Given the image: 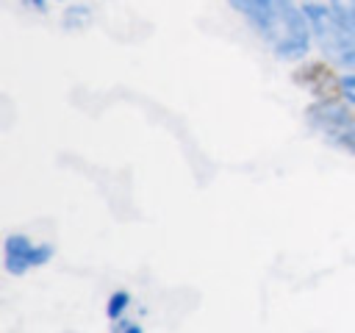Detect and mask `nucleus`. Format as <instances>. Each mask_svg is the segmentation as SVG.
I'll use <instances>...</instances> for the list:
<instances>
[{
	"label": "nucleus",
	"instance_id": "f257e3e1",
	"mask_svg": "<svg viewBox=\"0 0 355 333\" xmlns=\"http://www.w3.org/2000/svg\"><path fill=\"white\" fill-rule=\"evenodd\" d=\"M250 22L275 44L283 58H294L308 47L305 17L288 0H230Z\"/></svg>",
	"mask_w": 355,
	"mask_h": 333
},
{
	"label": "nucleus",
	"instance_id": "f03ea898",
	"mask_svg": "<svg viewBox=\"0 0 355 333\" xmlns=\"http://www.w3.org/2000/svg\"><path fill=\"white\" fill-rule=\"evenodd\" d=\"M308 22L319 39L322 53L330 61L355 69V22L333 8H316V6L308 8Z\"/></svg>",
	"mask_w": 355,
	"mask_h": 333
},
{
	"label": "nucleus",
	"instance_id": "7ed1b4c3",
	"mask_svg": "<svg viewBox=\"0 0 355 333\" xmlns=\"http://www.w3.org/2000/svg\"><path fill=\"white\" fill-rule=\"evenodd\" d=\"M308 122L322 136L336 142L338 147H347L349 153H355V111L341 105V100L311 105L308 108Z\"/></svg>",
	"mask_w": 355,
	"mask_h": 333
},
{
	"label": "nucleus",
	"instance_id": "20e7f679",
	"mask_svg": "<svg viewBox=\"0 0 355 333\" xmlns=\"http://www.w3.org/2000/svg\"><path fill=\"white\" fill-rule=\"evenodd\" d=\"M297 83L305 86L319 103H336L344 97V80L336 78V72L322 64V61H313V64H305L302 69H297Z\"/></svg>",
	"mask_w": 355,
	"mask_h": 333
},
{
	"label": "nucleus",
	"instance_id": "39448f33",
	"mask_svg": "<svg viewBox=\"0 0 355 333\" xmlns=\"http://www.w3.org/2000/svg\"><path fill=\"white\" fill-rule=\"evenodd\" d=\"M47 253H50V250L33 247L25 236H11V239L6 241V266H8V272L19 275V272H25L28 266H36V264L47 261V258H50Z\"/></svg>",
	"mask_w": 355,
	"mask_h": 333
},
{
	"label": "nucleus",
	"instance_id": "423d86ee",
	"mask_svg": "<svg viewBox=\"0 0 355 333\" xmlns=\"http://www.w3.org/2000/svg\"><path fill=\"white\" fill-rule=\"evenodd\" d=\"M333 11H338L341 17L355 22V0H333Z\"/></svg>",
	"mask_w": 355,
	"mask_h": 333
},
{
	"label": "nucleus",
	"instance_id": "0eeeda50",
	"mask_svg": "<svg viewBox=\"0 0 355 333\" xmlns=\"http://www.w3.org/2000/svg\"><path fill=\"white\" fill-rule=\"evenodd\" d=\"M344 94H347V100L355 105V75H352V78H344Z\"/></svg>",
	"mask_w": 355,
	"mask_h": 333
}]
</instances>
